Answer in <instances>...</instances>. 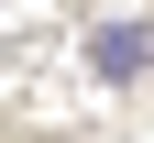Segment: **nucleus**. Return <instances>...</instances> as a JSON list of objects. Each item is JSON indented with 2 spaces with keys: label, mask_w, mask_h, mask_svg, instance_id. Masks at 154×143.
Returning a JSON list of instances; mask_svg holds the SVG:
<instances>
[{
  "label": "nucleus",
  "mask_w": 154,
  "mask_h": 143,
  "mask_svg": "<svg viewBox=\"0 0 154 143\" xmlns=\"http://www.w3.org/2000/svg\"><path fill=\"white\" fill-rule=\"evenodd\" d=\"M143 55H154V22H99L88 66H99V77H143Z\"/></svg>",
  "instance_id": "f257e3e1"
}]
</instances>
